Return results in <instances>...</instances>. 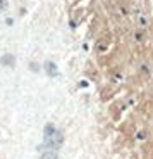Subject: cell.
I'll return each instance as SVG.
<instances>
[{"mask_svg":"<svg viewBox=\"0 0 153 159\" xmlns=\"http://www.w3.org/2000/svg\"><path fill=\"white\" fill-rule=\"evenodd\" d=\"M5 7H7V2L5 0H0V12L5 11Z\"/></svg>","mask_w":153,"mask_h":159,"instance_id":"6","label":"cell"},{"mask_svg":"<svg viewBox=\"0 0 153 159\" xmlns=\"http://www.w3.org/2000/svg\"><path fill=\"white\" fill-rule=\"evenodd\" d=\"M41 159H59V156L55 154L53 151H47L45 154H41Z\"/></svg>","mask_w":153,"mask_h":159,"instance_id":"5","label":"cell"},{"mask_svg":"<svg viewBox=\"0 0 153 159\" xmlns=\"http://www.w3.org/2000/svg\"><path fill=\"white\" fill-rule=\"evenodd\" d=\"M0 62L4 64V66H11V68H14V64H16V57L11 56V54H5V56L0 57Z\"/></svg>","mask_w":153,"mask_h":159,"instance_id":"2","label":"cell"},{"mask_svg":"<svg viewBox=\"0 0 153 159\" xmlns=\"http://www.w3.org/2000/svg\"><path fill=\"white\" fill-rule=\"evenodd\" d=\"M45 71L48 73V76H57V66L53 62H45Z\"/></svg>","mask_w":153,"mask_h":159,"instance_id":"3","label":"cell"},{"mask_svg":"<svg viewBox=\"0 0 153 159\" xmlns=\"http://www.w3.org/2000/svg\"><path fill=\"white\" fill-rule=\"evenodd\" d=\"M62 143H64V135L60 133L59 130H57L55 133L45 137V142H43V145H41V147L48 149V151H57V149L62 147Z\"/></svg>","mask_w":153,"mask_h":159,"instance_id":"1","label":"cell"},{"mask_svg":"<svg viewBox=\"0 0 153 159\" xmlns=\"http://www.w3.org/2000/svg\"><path fill=\"white\" fill-rule=\"evenodd\" d=\"M55 131H57V128L52 123H48V125H45V128H43V135L48 137V135H52V133H55Z\"/></svg>","mask_w":153,"mask_h":159,"instance_id":"4","label":"cell"}]
</instances>
